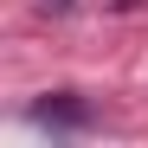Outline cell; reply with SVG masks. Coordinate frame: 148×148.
<instances>
[{"label":"cell","instance_id":"obj_1","mask_svg":"<svg viewBox=\"0 0 148 148\" xmlns=\"http://www.w3.org/2000/svg\"><path fill=\"white\" fill-rule=\"evenodd\" d=\"M32 122H52V129H84V122H90V103H77V97H52V103H32Z\"/></svg>","mask_w":148,"mask_h":148}]
</instances>
